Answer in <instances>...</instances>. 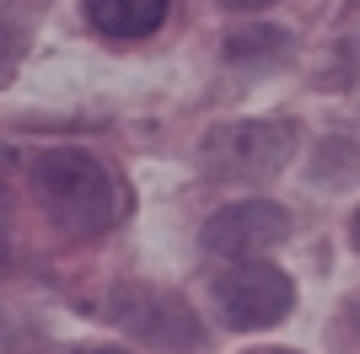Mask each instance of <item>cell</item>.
<instances>
[{"label":"cell","instance_id":"6da1fadb","mask_svg":"<svg viewBox=\"0 0 360 354\" xmlns=\"http://www.w3.org/2000/svg\"><path fill=\"white\" fill-rule=\"evenodd\" d=\"M32 193H38V209L65 236H75V242L108 236L113 221H119V209H124L113 172L91 150H75V145L44 150L32 162Z\"/></svg>","mask_w":360,"mask_h":354},{"label":"cell","instance_id":"7a4b0ae2","mask_svg":"<svg viewBox=\"0 0 360 354\" xmlns=\"http://www.w3.org/2000/svg\"><path fill=\"white\" fill-rule=\"evenodd\" d=\"M290 156H296L290 118H242V124H221L205 140V166L231 183H258V177L285 172Z\"/></svg>","mask_w":360,"mask_h":354},{"label":"cell","instance_id":"3957f363","mask_svg":"<svg viewBox=\"0 0 360 354\" xmlns=\"http://www.w3.org/2000/svg\"><path fill=\"white\" fill-rule=\"evenodd\" d=\"M215 301H221V317L242 333H258V327L285 322L290 306H296V284H290L285 268L258 263V258H242L226 274H215Z\"/></svg>","mask_w":360,"mask_h":354},{"label":"cell","instance_id":"277c9868","mask_svg":"<svg viewBox=\"0 0 360 354\" xmlns=\"http://www.w3.org/2000/svg\"><path fill=\"white\" fill-rule=\"evenodd\" d=\"M290 236V215L269 199H242V204H226L205 221V252L226 258V263H242V258H258V252L280 247Z\"/></svg>","mask_w":360,"mask_h":354},{"label":"cell","instance_id":"5b68a950","mask_svg":"<svg viewBox=\"0 0 360 354\" xmlns=\"http://www.w3.org/2000/svg\"><path fill=\"white\" fill-rule=\"evenodd\" d=\"M172 0H86V22L103 38H146L162 27Z\"/></svg>","mask_w":360,"mask_h":354},{"label":"cell","instance_id":"8992f818","mask_svg":"<svg viewBox=\"0 0 360 354\" xmlns=\"http://www.w3.org/2000/svg\"><path fill=\"white\" fill-rule=\"evenodd\" d=\"M290 38L280 27H253V32H237V38H226V54L231 59H258V54H274V48H285Z\"/></svg>","mask_w":360,"mask_h":354},{"label":"cell","instance_id":"52a82bcc","mask_svg":"<svg viewBox=\"0 0 360 354\" xmlns=\"http://www.w3.org/2000/svg\"><path fill=\"white\" fill-rule=\"evenodd\" d=\"M11 156L0 150V274H6V263H11Z\"/></svg>","mask_w":360,"mask_h":354},{"label":"cell","instance_id":"ba28073f","mask_svg":"<svg viewBox=\"0 0 360 354\" xmlns=\"http://www.w3.org/2000/svg\"><path fill=\"white\" fill-rule=\"evenodd\" d=\"M226 11H258V6H274V0H221Z\"/></svg>","mask_w":360,"mask_h":354},{"label":"cell","instance_id":"9c48e42d","mask_svg":"<svg viewBox=\"0 0 360 354\" xmlns=\"http://www.w3.org/2000/svg\"><path fill=\"white\" fill-rule=\"evenodd\" d=\"M6 343H11V322L0 317V354H11V349H6Z\"/></svg>","mask_w":360,"mask_h":354},{"label":"cell","instance_id":"30bf717a","mask_svg":"<svg viewBox=\"0 0 360 354\" xmlns=\"http://www.w3.org/2000/svg\"><path fill=\"white\" fill-rule=\"evenodd\" d=\"M349 242H355V252H360V209H355V221H349Z\"/></svg>","mask_w":360,"mask_h":354},{"label":"cell","instance_id":"8fae6325","mask_svg":"<svg viewBox=\"0 0 360 354\" xmlns=\"http://www.w3.org/2000/svg\"><path fill=\"white\" fill-rule=\"evenodd\" d=\"M81 354H129V349H81Z\"/></svg>","mask_w":360,"mask_h":354}]
</instances>
